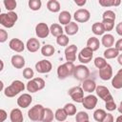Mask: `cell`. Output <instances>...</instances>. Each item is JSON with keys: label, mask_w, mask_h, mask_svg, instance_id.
<instances>
[{"label": "cell", "mask_w": 122, "mask_h": 122, "mask_svg": "<svg viewBox=\"0 0 122 122\" xmlns=\"http://www.w3.org/2000/svg\"><path fill=\"white\" fill-rule=\"evenodd\" d=\"M115 122H122V115H119L117 118H116V121Z\"/></svg>", "instance_id": "obj_54"}, {"label": "cell", "mask_w": 122, "mask_h": 122, "mask_svg": "<svg viewBox=\"0 0 122 122\" xmlns=\"http://www.w3.org/2000/svg\"><path fill=\"white\" fill-rule=\"evenodd\" d=\"M118 51H122V38H120L119 40H117L115 42V47H114Z\"/></svg>", "instance_id": "obj_48"}, {"label": "cell", "mask_w": 122, "mask_h": 122, "mask_svg": "<svg viewBox=\"0 0 122 122\" xmlns=\"http://www.w3.org/2000/svg\"><path fill=\"white\" fill-rule=\"evenodd\" d=\"M53 120V112L51 109L49 108H45V112H44V116H43V120L42 122H51Z\"/></svg>", "instance_id": "obj_36"}, {"label": "cell", "mask_w": 122, "mask_h": 122, "mask_svg": "<svg viewBox=\"0 0 122 122\" xmlns=\"http://www.w3.org/2000/svg\"><path fill=\"white\" fill-rule=\"evenodd\" d=\"M115 30H116V32H117L118 35L122 36V22H120V23H118V24L116 25Z\"/></svg>", "instance_id": "obj_50"}, {"label": "cell", "mask_w": 122, "mask_h": 122, "mask_svg": "<svg viewBox=\"0 0 122 122\" xmlns=\"http://www.w3.org/2000/svg\"><path fill=\"white\" fill-rule=\"evenodd\" d=\"M96 84L93 80L92 79H86L83 81V84H82V89L84 92H92L96 90Z\"/></svg>", "instance_id": "obj_21"}, {"label": "cell", "mask_w": 122, "mask_h": 122, "mask_svg": "<svg viewBox=\"0 0 122 122\" xmlns=\"http://www.w3.org/2000/svg\"><path fill=\"white\" fill-rule=\"evenodd\" d=\"M74 3H75L77 6L82 7V6H84V5L86 4V0H81V1H79V0H75V1H74Z\"/></svg>", "instance_id": "obj_51"}, {"label": "cell", "mask_w": 122, "mask_h": 122, "mask_svg": "<svg viewBox=\"0 0 122 122\" xmlns=\"http://www.w3.org/2000/svg\"><path fill=\"white\" fill-rule=\"evenodd\" d=\"M54 51H55V50H54L53 46H51V45H45V46H43L42 49H41V53H42V55L47 56V57L51 56V55L54 53Z\"/></svg>", "instance_id": "obj_31"}, {"label": "cell", "mask_w": 122, "mask_h": 122, "mask_svg": "<svg viewBox=\"0 0 122 122\" xmlns=\"http://www.w3.org/2000/svg\"><path fill=\"white\" fill-rule=\"evenodd\" d=\"M78 25L75 22H71L67 26H65V31L68 35H74L78 31Z\"/></svg>", "instance_id": "obj_26"}, {"label": "cell", "mask_w": 122, "mask_h": 122, "mask_svg": "<svg viewBox=\"0 0 122 122\" xmlns=\"http://www.w3.org/2000/svg\"><path fill=\"white\" fill-rule=\"evenodd\" d=\"M102 17H103V20H112V21H114L115 18H116L115 17V13L112 10H110L104 11Z\"/></svg>", "instance_id": "obj_42"}, {"label": "cell", "mask_w": 122, "mask_h": 122, "mask_svg": "<svg viewBox=\"0 0 122 122\" xmlns=\"http://www.w3.org/2000/svg\"><path fill=\"white\" fill-rule=\"evenodd\" d=\"M50 32V28L46 23H38L35 27V33L39 38H46Z\"/></svg>", "instance_id": "obj_12"}, {"label": "cell", "mask_w": 122, "mask_h": 122, "mask_svg": "<svg viewBox=\"0 0 122 122\" xmlns=\"http://www.w3.org/2000/svg\"><path fill=\"white\" fill-rule=\"evenodd\" d=\"M102 122H113V115L112 113H107Z\"/></svg>", "instance_id": "obj_47"}, {"label": "cell", "mask_w": 122, "mask_h": 122, "mask_svg": "<svg viewBox=\"0 0 122 122\" xmlns=\"http://www.w3.org/2000/svg\"><path fill=\"white\" fill-rule=\"evenodd\" d=\"M10 118L11 122H23V120H24L23 113L20 109L11 110V112L10 113Z\"/></svg>", "instance_id": "obj_20"}, {"label": "cell", "mask_w": 122, "mask_h": 122, "mask_svg": "<svg viewBox=\"0 0 122 122\" xmlns=\"http://www.w3.org/2000/svg\"><path fill=\"white\" fill-rule=\"evenodd\" d=\"M117 61H118L119 65H121V66H122V53L118 55V57H117Z\"/></svg>", "instance_id": "obj_52"}, {"label": "cell", "mask_w": 122, "mask_h": 122, "mask_svg": "<svg viewBox=\"0 0 122 122\" xmlns=\"http://www.w3.org/2000/svg\"><path fill=\"white\" fill-rule=\"evenodd\" d=\"M71 15L69 11L67 10H63L59 13V16H58V20H59V23H61V25H65L67 26L69 23H71Z\"/></svg>", "instance_id": "obj_23"}, {"label": "cell", "mask_w": 122, "mask_h": 122, "mask_svg": "<svg viewBox=\"0 0 122 122\" xmlns=\"http://www.w3.org/2000/svg\"><path fill=\"white\" fill-rule=\"evenodd\" d=\"M50 31H51V33L53 36L58 37V36H60V35L63 34L64 30L62 29V27H61L59 24L53 23V24L51 26V28H50Z\"/></svg>", "instance_id": "obj_27"}, {"label": "cell", "mask_w": 122, "mask_h": 122, "mask_svg": "<svg viewBox=\"0 0 122 122\" xmlns=\"http://www.w3.org/2000/svg\"><path fill=\"white\" fill-rule=\"evenodd\" d=\"M118 112H120V113H122V101L120 102V104H119V107H118Z\"/></svg>", "instance_id": "obj_53"}, {"label": "cell", "mask_w": 122, "mask_h": 122, "mask_svg": "<svg viewBox=\"0 0 122 122\" xmlns=\"http://www.w3.org/2000/svg\"><path fill=\"white\" fill-rule=\"evenodd\" d=\"M112 86L114 89H122V69H120L117 73L112 77Z\"/></svg>", "instance_id": "obj_22"}, {"label": "cell", "mask_w": 122, "mask_h": 122, "mask_svg": "<svg viewBox=\"0 0 122 122\" xmlns=\"http://www.w3.org/2000/svg\"><path fill=\"white\" fill-rule=\"evenodd\" d=\"M120 0H99V4L102 7H112V6H119Z\"/></svg>", "instance_id": "obj_34"}, {"label": "cell", "mask_w": 122, "mask_h": 122, "mask_svg": "<svg viewBox=\"0 0 122 122\" xmlns=\"http://www.w3.org/2000/svg\"><path fill=\"white\" fill-rule=\"evenodd\" d=\"M47 8L51 12H58L60 10V3L56 0H50L47 2Z\"/></svg>", "instance_id": "obj_29"}, {"label": "cell", "mask_w": 122, "mask_h": 122, "mask_svg": "<svg viewBox=\"0 0 122 122\" xmlns=\"http://www.w3.org/2000/svg\"><path fill=\"white\" fill-rule=\"evenodd\" d=\"M0 63H1V69H0V71H2V70H3V68H4V63H3V61H2V60L0 61Z\"/></svg>", "instance_id": "obj_55"}, {"label": "cell", "mask_w": 122, "mask_h": 122, "mask_svg": "<svg viewBox=\"0 0 122 122\" xmlns=\"http://www.w3.org/2000/svg\"><path fill=\"white\" fill-rule=\"evenodd\" d=\"M0 115H1L0 122H4L6 120V118H7V112H6V111L3 110V109H1L0 110Z\"/></svg>", "instance_id": "obj_49"}, {"label": "cell", "mask_w": 122, "mask_h": 122, "mask_svg": "<svg viewBox=\"0 0 122 122\" xmlns=\"http://www.w3.org/2000/svg\"><path fill=\"white\" fill-rule=\"evenodd\" d=\"M44 112H45V108L40 105H34L32 108H30L28 112V116L31 121L34 122H39L43 120V116H44Z\"/></svg>", "instance_id": "obj_3"}, {"label": "cell", "mask_w": 122, "mask_h": 122, "mask_svg": "<svg viewBox=\"0 0 122 122\" xmlns=\"http://www.w3.org/2000/svg\"><path fill=\"white\" fill-rule=\"evenodd\" d=\"M92 54H93V51L88 47H86L82 49L81 51L78 53V60L82 64H87L92 59Z\"/></svg>", "instance_id": "obj_9"}, {"label": "cell", "mask_w": 122, "mask_h": 122, "mask_svg": "<svg viewBox=\"0 0 122 122\" xmlns=\"http://www.w3.org/2000/svg\"><path fill=\"white\" fill-rule=\"evenodd\" d=\"M7 39H8V32L5 30L0 29V42L4 43Z\"/></svg>", "instance_id": "obj_46"}, {"label": "cell", "mask_w": 122, "mask_h": 122, "mask_svg": "<svg viewBox=\"0 0 122 122\" xmlns=\"http://www.w3.org/2000/svg\"><path fill=\"white\" fill-rule=\"evenodd\" d=\"M102 24L104 26L105 31H110L114 27V21H112V20H103L102 21Z\"/></svg>", "instance_id": "obj_43"}, {"label": "cell", "mask_w": 122, "mask_h": 122, "mask_svg": "<svg viewBox=\"0 0 122 122\" xmlns=\"http://www.w3.org/2000/svg\"><path fill=\"white\" fill-rule=\"evenodd\" d=\"M17 19V13L14 11H9L8 13L0 14V24L5 28H12Z\"/></svg>", "instance_id": "obj_4"}, {"label": "cell", "mask_w": 122, "mask_h": 122, "mask_svg": "<svg viewBox=\"0 0 122 122\" xmlns=\"http://www.w3.org/2000/svg\"><path fill=\"white\" fill-rule=\"evenodd\" d=\"M118 55H119V51L115 48H109V49H106V51H104L105 59H112V58L118 57Z\"/></svg>", "instance_id": "obj_28"}, {"label": "cell", "mask_w": 122, "mask_h": 122, "mask_svg": "<svg viewBox=\"0 0 122 122\" xmlns=\"http://www.w3.org/2000/svg\"><path fill=\"white\" fill-rule=\"evenodd\" d=\"M83 107L87 110H92L95 108L96 104H97V97L95 95H92V94H89L87 96L84 97L83 99Z\"/></svg>", "instance_id": "obj_13"}, {"label": "cell", "mask_w": 122, "mask_h": 122, "mask_svg": "<svg viewBox=\"0 0 122 122\" xmlns=\"http://www.w3.org/2000/svg\"><path fill=\"white\" fill-rule=\"evenodd\" d=\"M106 114H107V112H106L104 110L98 109V110H96V111L93 112V118H94V120L97 121V122H102L103 119L105 118Z\"/></svg>", "instance_id": "obj_33"}, {"label": "cell", "mask_w": 122, "mask_h": 122, "mask_svg": "<svg viewBox=\"0 0 122 122\" xmlns=\"http://www.w3.org/2000/svg\"><path fill=\"white\" fill-rule=\"evenodd\" d=\"M95 92H96V94H97L102 100H104L105 102H108V101H110V100H113L112 95L111 94L109 89H108L107 87H105V86H101V85L97 86Z\"/></svg>", "instance_id": "obj_10"}, {"label": "cell", "mask_w": 122, "mask_h": 122, "mask_svg": "<svg viewBox=\"0 0 122 122\" xmlns=\"http://www.w3.org/2000/svg\"><path fill=\"white\" fill-rule=\"evenodd\" d=\"M3 3H4L5 8L10 11H12L16 8V5H17L16 1H14V0H5Z\"/></svg>", "instance_id": "obj_41"}, {"label": "cell", "mask_w": 122, "mask_h": 122, "mask_svg": "<svg viewBox=\"0 0 122 122\" xmlns=\"http://www.w3.org/2000/svg\"><path fill=\"white\" fill-rule=\"evenodd\" d=\"M33 75H34V72H33L32 69H30V68H26V69H24V71H23V76H24L26 79L31 80L32 77H33Z\"/></svg>", "instance_id": "obj_44"}, {"label": "cell", "mask_w": 122, "mask_h": 122, "mask_svg": "<svg viewBox=\"0 0 122 122\" xmlns=\"http://www.w3.org/2000/svg\"><path fill=\"white\" fill-rule=\"evenodd\" d=\"M69 95L71 97V99L73 101H75L76 103H82L83 99H84V91L81 87L76 86V87H72L69 90L68 92Z\"/></svg>", "instance_id": "obj_7"}, {"label": "cell", "mask_w": 122, "mask_h": 122, "mask_svg": "<svg viewBox=\"0 0 122 122\" xmlns=\"http://www.w3.org/2000/svg\"><path fill=\"white\" fill-rule=\"evenodd\" d=\"M63 109H64V111L66 112V113H67L68 115H70V116L74 115V114L76 113V107H75L73 104H71V103L66 104Z\"/></svg>", "instance_id": "obj_35"}, {"label": "cell", "mask_w": 122, "mask_h": 122, "mask_svg": "<svg viewBox=\"0 0 122 122\" xmlns=\"http://www.w3.org/2000/svg\"><path fill=\"white\" fill-rule=\"evenodd\" d=\"M52 65L49 60H40L35 64L36 71L39 73H48L51 71Z\"/></svg>", "instance_id": "obj_11"}, {"label": "cell", "mask_w": 122, "mask_h": 122, "mask_svg": "<svg viewBox=\"0 0 122 122\" xmlns=\"http://www.w3.org/2000/svg\"><path fill=\"white\" fill-rule=\"evenodd\" d=\"M27 49L30 52H35L39 50L40 48V42L38 41L37 38H30L27 41V45H26Z\"/></svg>", "instance_id": "obj_18"}, {"label": "cell", "mask_w": 122, "mask_h": 122, "mask_svg": "<svg viewBox=\"0 0 122 122\" xmlns=\"http://www.w3.org/2000/svg\"><path fill=\"white\" fill-rule=\"evenodd\" d=\"M101 43L104 47H106L107 49L109 48H112V46H113V43H114V37L113 35L110 34V33H107V34H104L102 36V39H101Z\"/></svg>", "instance_id": "obj_24"}, {"label": "cell", "mask_w": 122, "mask_h": 122, "mask_svg": "<svg viewBox=\"0 0 122 122\" xmlns=\"http://www.w3.org/2000/svg\"><path fill=\"white\" fill-rule=\"evenodd\" d=\"M11 65L15 68V69H22L24 66H25V59L22 55L20 54H15V55H12L11 57Z\"/></svg>", "instance_id": "obj_19"}, {"label": "cell", "mask_w": 122, "mask_h": 122, "mask_svg": "<svg viewBox=\"0 0 122 122\" xmlns=\"http://www.w3.org/2000/svg\"><path fill=\"white\" fill-rule=\"evenodd\" d=\"M9 47L10 50H12L16 52H22L25 49V45H24L23 41H21L18 38H12L9 43Z\"/></svg>", "instance_id": "obj_15"}, {"label": "cell", "mask_w": 122, "mask_h": 122, "mask_svg": "<svg viewBox=\"0 0 122 122\" xmlns=\"http://www.w3.org/2000/svg\"><path fill=\"white\" fill-rule=\"evenodd\" d=\"M76 51H77V47L75 45H70L66 48L65 50V57L67 62H71L75 61L76 59Z\"/></svg>", "instance_id": "obj_14"}, {"label": "cell", "mask_w": 122, "mask_h": 122, "mask_svg": "<svg viewBox=\"0 0 122 122\" xmlns=\"http://www.w3.org/2000/svg\"><path fill=\"white\" fill-rule=\"evenodd\" d=\"M32 101V97L29 93H23L21 94L17 99V105L20 108H28Z\"/></svg>", "instance_id": "obj_16"}, {"label": "cell", "mask_w": 122, "mask_h": 122, "mask_svg": "<svg viewBox=\"0 0 122 122\" xmlns=\"http://www.w3.org/2000/svg\"><path fill=\"white\" fill-rule=\"evenodd\" d=\"M99 76L102 80H109L112 77V68L110 64H107V66H105L104 68L99 70Z\"/></svg>", "instance_id": "obj_17"}, {"label": "cell", "mask_w": 122, "mask_h": 122, "mask_svg": "<svg viewBox=\"0 0 122 122\" xmlns=\"http://www.w3.org/2000/svg\"><path fill=\"white\" fill-rule=\"evenodd\" d=\"M25 90V85L20 80H14L12 83L4 90V93L7 97H14L19 92Z\"/></svg>", "instance_id": "obj_1"}, {"label": "cell", "mask_w": 122, "mask_h": 122, "mask_svg": "<svg viewBox=\"0 0 122 122\" xmlns=\"http://www.w3.org/2000/svg\"><path fill=\"white\" fill-rule=\"evenodd\" d=\"M105 107H106V109H107L108 111L112 112V111H114V110L116 109V104H115V102H114L113 100H110V101L106 102Z\"/></svg>", "instance_id": "obj_45"}, {"label": "cell", "mask_w": 122, "mask_h": 122, "mask_svg": "<svg viewBox=\"0 0 122 122\" xmlns=\"http://www.w3.org/2000/svg\"><path fill=\"white\" fill-rule=\"evenodd\" d=\"M75 120H76V122H87V121H89V115L85 112H79L76 113Z\"/></svg>", "instance_id": "obj_40"}, {"label": "cell", "mask_w": 122, "mask_h": 122, "mask_svg": "<svg viewBox=\"0 0 122 122\" xmlns=\"http://www.w3.org/2000/svg\"><path fill=\"white\" fill-rule=\"evenodd\" d=\"M90 17H91L90 11L86 9H79L73 14V18L75 19L76 22H79V23H85L89 21Z\"/></svg>", "instance_id": "obj_8"}, {"label": "cell", "mask_w": 122, "mask_h": 122, "mask_svg": "<svg viewBox=\"0 0 122 122\" xmlns=\"http://www.w3.org/2000/svg\"><path fill=\"white\" fill-rule=\"evenodd\" d=\"M87 122H90V121H87Z\"/></svg>", "instance_id": "obj_56"}, {"label": "cell", "mask_w": 122, "mask_h": 122, "mask_svg": "<svg viewBox=\"0 0 122 122\" xmlns=\"http://www.w3.org/2000/svg\"><path fill=\"white\" fill-rule=\"evenodd\" d=\"M75 66L71 62H66L57 68V75L59 79H65L70 75H73Z\"/></svg>", "instance_id": "obj_2"}, {"label": "cell", "mask_w": 122, "mask_h": 122, "mask_svg": "<svg viewBox=\"0 0 122 122\" xmlns=\"http://www.w3.org/2000/svg\"><path fill=\"white\" fill-rule=\"evenodd\" d=\"M42 2L40 0H30L29 1V7L31 10H39L41 9Z\"/></svg>", "instance_id": "obj_37"}, {"label": "cell", "mask_w": 122, "mask_h": 122, "mask_svg": "<svg viewBox=\"0 0 122 122\" xmlns=\"http://www.w3.org/2000/svg\"><path fill=\"white\" fill-rule=\"evenodd\" d=\"M67 116L68 114L66 113V112L64 111V109H57L55 113H54V117L57 121L59 122H63L67 119Z\"/></svg>", "instance_id": "obj_32"}, {"label": "cell", "mask_w": 122, "mask_h": 122, "mask_svg": "<svg viewBox=\"0 0 122 122\" xmlns=\"http://www.w3.org/2000/svg\"><path fill=\"white\" fill-rule=\"evenodd\" d=\"M90 75V71L88 69V67H86L85 65L81 64V65H77L75 66L74 69V72H73V76L79 80V81H84L86 80Z\"/></svg>", "instance_id": "obj_6"}, {"label": "cell", "mask_w": 122, "mask_h": 122, "mask_svg": "<svg viewBox=\"0 0 122 122\" xmlns=\"http://www.w3.org/2000/svg\"><path fill=\"white\" fill-rule=\"evenodd\" d=\"M69 40L70 39H69V37L67 35L62 34V35H60V36H58L56 38V43L61 47H65V46H67L69 44Z\"/></svg>", "instance_id": "obj_38"}, {"label": "cell", "mask_w": 122, "mask_h": 122, "mask_svg": "<svg viewBox=\"0 0 122 122\" xmlns=\"http://www.w3.org/2000/svg\"><path fill=\"white\" fill-rule=\"evenodd\" d=\"M44 87H45V81L40 77L33 78L27 83V90L30 92H36L44 89Z\"/></svg>", "instance_id": "obj_5"}, {"label": "cell", "mask_w": 122, "mask_h": 122, "mask_svg": "<svg viewBox=\"0 0 122 122\" xmlns=\"http://www.w3.org/2000/svg\"><path fill=\"white\" fill-rule=\"evenodd\" d=\"M87 47H88L89 49H91L92 51H97V50L99 49V47H100V42H99V40H98L96 37H94V36L90 37V38L88 39V41H87Z\"/></svg>", "instance_id": "obj_25"}, {"label": "cell", "mask_w": 122, "mask_h": 122, "mask_svg": "<svg viewBox=\"0 0 122 122\" xmlns=\"http://www.w3.org/2000/svg\"><path fill=\"white\" fill-rule=\"evenodd\" d=\"M94 66L97 68V69H102V68H104L105 66H107V61H106V59L105 58H103V57H96L95 59H94Z\"/></svg>", "instance_id": "obj_39"}, {"label": "cell", "mask_w": 122, "mask_h": 122, "mask_svg": "<svg viewBox=\"0 0 122 122\" xmlns=\"http://www.w3.org/2000/svg\"><path fill=\"white\" fill-rule=\"evenodd\" d=\"M92 30L95 35H102L105 32V29H104V26H103L102 22L101 23L100 22L94 23L92 27Z\"/></svg>", "instance_id": "obj_30"}]
</instances>
